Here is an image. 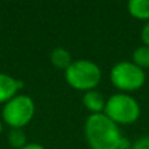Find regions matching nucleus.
I'll use <instances>...</instances> for the list:
<instances>
[{
	"mask_svg": "<svg viewBox=\"0 0 149 149\" xmlns=\"http://www.w3.org/2000/svg\"><path fill=\"white\" fill-rule=\"evenodd\" d=\"M84 135L90 149H119L123 135L119 126L105 114H90L85 120Z\"/></svg>",
	"mask_w": 149,
	"mask_h": 149,
	"instance_id": "obj_1",
	"label": "nucleus"
},
{
	"mask_svg": "<svg viewBox=\"0 0 149 149\" xmlns=\"http://www.w3.org/2000/svg\"><path fill=\"white\" fill-rule=\"evenodd\" d=\"M64 79L71 88L80 92L95 90L102 79V71L97 63L89 59L73 60V63L64 71Z\"/></svg>",
	"mask_w": 149,
	"mask_h": 149,
	"instance_id": "obj_2",
	"label": "nucleus"
},
{
	"mask_svg": "<svg viewBox=\"0 0 149 149\" xmlns=\"http://www.w3.org/2000/svg\"><path fill=\"white\" fill-rule=\"evenodd\" d=\"M103 114L118 126H128L140 118L141 109L132 95L127 93H115L106 100Z\"/></svg>",
	"mask_w": 149,
	"mask_h": 149,
	"instance_id": "obj_3",
	"label": "nucleus"
},
{
	"mask_svg": "<svg viewBox=\"0 0 149 149\" xmlns=\"http://www.w3.org/2000/svg\"><path fill=\"white\" fill-rule=\"evenodd\" d=\"M36 114V103L28 94H17L10 101L3 105L1 120L9 128L22 130L28 126Z\"/></svg>",
	"mask_w": 149,
	"mask_h": 149,
	"instance_id": "obj_4",
	"label": "nucleus"
},
{
	"mask_svg": "<svg viewBox=\"0 0 149 149\" xmlns=\"http://www.w3.org/2000/svg\"><path fill=\"white\" fill-rule=\"evenodd\" d=\"M147 76L144 70L137 67L134 62L122 60L116 63L110 71V81L119 93L136 92L144 86Z\"/></svg>",
	"mask_w": 149,
	"mask_h": 149,
	"instance_id": "obj_5",
	"label": "nucleus"
},
{
	"mask_svg": "<svg viewBox=\"0 0 149 149\" xmlns=\"http://www.w3.org/2000/svg\"><path fill=\"white\" fill-rule=\"evenodd\" d=\"M22 81L9 76L8 73L0 72V103H7L13 97L20 94Z\"/></svg>",
	"mask_w": 149,
	"mask_h": 149,
	"instance_id": "obj_6",
	"label": "nucleus"
},
{
	"mask_svg": "<svg viewBox=\"0 0 149 149\" xmlns=\"http://www.w3.org/2000/svg\"><path fill=\"white\" fill-rule=\"evenodd\" d=\"M82 105L92 114H102L105 111L106 100L98 90H89L82 95Z\"/></svg>",
	"mask_w": 149,
	"mask_h": 149,
	"instance_id": "obj_7",
	"label": "nucleus"
},
{
	"mask_svg": "<svg viewBox=\"0 0 149 149\" xmlns=\"http://www.w3.org/2000/svg\"><path fill=\"white\" fill-rule=\"evenodd\" d=\"M50 62H51V64L55 68L65 71L73 63V60H72V55H71V52L67 49L56 47L50 54Z\"/></svg>",
	"mask_w": 149,
	"mask_h": 149,
	"instance_id": "obj_8",
	"label": "nucleus"
},
{
	"mask_svg": "<svg viewBox=\"0 0 149 149\" xmlns=\"http://www.w3.org/2000/svg\"><path fill=\"white\" fill-rule=\"evenodd\" d=\"M128 13L140 21H149V0H131L127 4Z\"/></svg>",
	"mask_w": 149,
	"mask_h": 149,
	"instance_id": "obj_9",
	"label": "nucleus"
},
{
	"mask_svg": "<svg viewBox=\"0 0 149 149\" xmlns=\"http://www.w3.org/2000/svg\"><path fill=\"white\" fill-rule=\"evenodd\" d=\"M132 62L141 70L149 68V46L141 45L137 49H135L132 54Z\"/></svg>",
	"mask_w": 149,
	"mask_h": 149,
	"instance_id": "obj_10",
	"label": "nucleus"
},
{
	"mask_svg": "<svg viewBox=\"0 0 149 149\" xmlns=\"http://www.w3.org/2000/svg\"><path fill=\"white\" fill-rule=\"evenodd\" d=\"M8 143L12 148L15 149H21L28 144V137L24 130L18 128H12L8 134Z\"/></svg>",
	"mask_w": 149,
	"mask_h": 149,
	"instance_id": "obj_11",
	"label": "nucleus"
},
{
	"mask_svg": "<svg viewBox=\"0 0 149 149\" xmlns=\"http://www.w3.org/2000/svg\"><path fill=\"white\" fill-rule=\"evenodd\" d=\"M131 149H149V136H141L135 140Z\"/></svg>",
	"mask_w": 149,
	"mask_h": 149,
	"instance_id": "obj_12",
	"label": "nucleus"
},
{
	"mask_svg": "<svg viewBox=\"0 0 149 149\" xmlns=\"http://www.w3.org/2000/svg\"><path fill=\"white\" fill-rule=\"evenodd\" d=\"M140 38H141L143 45L149 46V21H147L143 26L141 31H140Z\"/></svg>",
	"mask_w": 149,
	"mask_h": 149,
	"instance_id": "obj_13",
	"label": "nucleus"
},
{
	"mask_svg": "<svg viewBox=\"0 0 149 149\" xmlns=\"http://www.w3.org/2000/svg\"><path fill=\"white\" fill-rule=\"evenodd\" d=\"M21 149H46L42 144H38V143H28L24 148Z\"/></svg>",
	"mask_w": 149,
	"mask_h": 149,
	"instance_id": "obj_14",
	"label": "nucleus"
},
{
	"mask_svg": "<svg viewBox=\"0 0 149 149\" xmlns=\"http://www.w3.org/2000/svg\"><path fill=\"white\" fill-rule=\"evenodd\" d=\"M1 132H3V120L0 119V135H1Z\"/></svg>",
	"mask_w": 149,
	"mask_h": 149,
	"instance_id": "obj_15",
	"label": "nucleus"
}]
</instances>
